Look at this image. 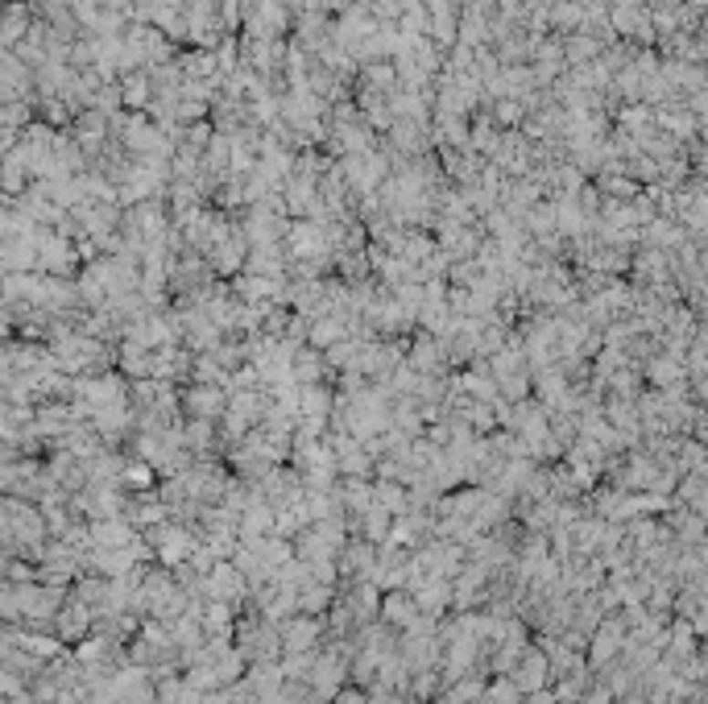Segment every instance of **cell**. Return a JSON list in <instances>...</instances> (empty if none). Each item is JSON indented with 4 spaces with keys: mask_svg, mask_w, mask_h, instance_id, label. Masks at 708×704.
Masks as SVG:
<instances>
[{
    "mask_svg": "<svg viewBox=\"0 0 708 704\" xmlns=\"http://www.w3.org/2000/svg\"><path fill=\"white\" fill-rule=\"evenodd\" d=\"M212 443H215L212 419H187V423H182V448H187L195 461H203V451H212Z\"/></svg>",
    "mask_w": 708,
    "mask_h": 704,
    "instance_id": "cell-14",
    "label": "cell"
},
{
    "mask_svg": "<svg viewBox=\"0 0 708 704\" xmlns=\"http://www.w3.org/2000/svg\"><path fill=\"white\" fill-rule=\"evenodd\" d=\"M150 365H153V348H145V344L137 340H125L120 344V369L129 373V378H150Z\"/></svg>",
    "mask_w": 708,
    "mask_h": 704,
    "instance_id": "cell-17",
    "label": "cell"
},
{
    "mask_svg": "<svg viewBox=\"0 0 708 704\" xmlns=\"http://www.w3.org/2000/svg\"><path fill=\"white\" fill-rule=\"evenodd\" d=\"M332 407H336V394L328 386H298V419H319L328 423L332 419Z\"/></svg>",
    "mask_w": 708,
    "mask_h": 704,
    "instance_id": "cell-10",
    "label": "cell"
},
{
    "mask_svg": "<svg viewBox=\"0 0 708 704\" xmlns=\"http://www.w3.org/2000/svg\"><path fill=\"white\" fill-rule=\"evenodd\" d=\"M344 679H349V655H340V647L336 650H315L311 671H307V688L315 692V700L328 704L344 688Z\"/></svg>",
    "mask_w": 708,
    "mask_h": 704,
    "instance_id": "cell-2",
    "label": "cell"
},
{
    "mask_svg": "<svg viewBox=\"0 0 708 704\" xmlns=\"http://www.w3.org/2000/svg\"><path fill=\"white\" fill-rule=\"evenodd\" d=\"M290 244H295V257H319V254H323V236L315 233V228H307V224L295 228Z\"/></svg>",
    "mask_w": 708,
    "mask_h": 704,
    "instance_id": "cell-19",
    "label": "cell"
},
{
    "mask_svg": "<svg viewBox=\"0 0 708 704\" xmlns=\"http://www.w3.org/2000/svg\"><path fill=\"white\" fill-rule=\"evenodd\" d=\"M414 373H443V365H448V344L440 340V336H427L419 332L411 340V348H406V361Z\"/></svg>",
    "mask_w": 708,
    "mask_h": 704,
    "instance_id": "cell-6",
    "label": "cell"
},
{
    "mask_svg": "<svg viewBox=\"0 0 708 704\" xmlns=\"http://www.w3.org/2000/svg\"><path fill=\"white\" fill-rule=\"evenodd\" d=\"M91 609L83 606V601H75V606H58V614H54V622H58V634H63V642H79L83 634L91 630Z\"/></svg>",
    "mask_w": 708,
    "mask_h": 704,
    "instance_id": "cell-13",
    "label": "cell"
},
{
    "mask_svg": "<svg viewBox=\"0 0 708 704\" xmlns=\"http://www.w3.org/2000/svg\"><path fill=\"white\" fill-rule=\"evenodd\" d=\"M332 601H336V588L332 585H315V580H307V585L295 593V609L298 614H307V617H323L328 609H332Z\"/></svg>",
    "mask_w": 708,
    "mask_h": 704,
    "instance_id": "cell-11",
    "label": "cell"
},
{
    "mask_svg": "<svg viewBox=\"0 0 708 704\" xmlns=\"http://www.w3.org/2000/svg\"><path fill=\"white\" fill-rule=\"evenodd\" d=\"M278 638H282V655H298V650L319 647L323 638V617H307V614H290L286 622H278Z\"/></svg>",
    "mask_w": 708,
    "mask_h": 704,
    "instance_id": "cell-3",
    "label": "cell"
},
{
    "mask_svg": "<svg viewBox=\"0 0 708 704\" xmlns=\"http://www.w3.org/2000/svg\"><path fill=\"white\" fill-rule=\"evenodd\" d=\"M373 506H381L386 514L402 518L406 510H411V489L402 485V481H373Z\"/></svg>",
    "mask_w": 708,
    "mask_h": 704,
    "instance_id": "cell-12",
    "label": "cell"
},
{
    "mask_svg": "<svg viewBox=\"0 0 708 704\" xmlns=\"http://www.w3.org/2000/svg\"><path fill=\"white\" fill-rule=\"evenodd\" d=\"M212 671H215V679H220V688L224 684H236V679L245 676V668H249V663H245V655L236 647H224V650H215L212 659Z\"/></svg>",
    "mask_w": 708,
    "mask_h": 704,
    "instance_id": "cell-16",
    "label": "cell"
},
{
    "mask_svg": "<svg viewBox=\"0 0 708 704\" xmlns=\"http://www.w3.org/2000/svg\"><path fill=\"white\" fill-rule=\"evenodd\" d=\"M241 265H245V257L236 244H212V270L233 274V270H241Z\"/></svg>",
    "mask_w": 708,
    "mask_h": 704,
    "instance_id": "cell-20",
    "label": "cell"
},
{
    "mask_svg": "<svg viewBox=\"0 0 708 704\" xmlns=\"http://www.w3.org/2000/svg\"><path fill=\"white\" fill-rule=\"evenodd\" d=\"M323 373H328V365H323V352L319 348L298 344V348L290 352V381H295V386H319Z\"/></svg>",
    "mask_w": 708,
    "mask_h": 704,
    "instance_id": "cell-8",
    "label": "cell"
},
{
    "mask_svg": "<svg viewBox=\"0 0 708 704\" xmlns=\"http://www.w3.org/2000/svg\"><path fill=\"white\" fill-rule=\"evenodd\" d=\"M328 704H369V688H349V684H344Z\"/></svg>",
    "mask_w": 708,
    "mask_h": 704,
    "instance_id": "cell-22",
    "label": "cell"
},
{
    "mask_svg": "<svg viewBox=\"0 0 708 704\" xmlns=\"http://www.w3.org/2000/svg\"><path fill=\"white\" fill-rule=\"evenodd\" d=\"M390 523H394V514H386L381 506H369L365 514L357 518V534L365 543H373V547H381V543H386V534H390Z\"/></svg>",
    "mask_w": 708,
    "mask_h": 704,
    "instance_id": "cell-15",
    "label": "cell"
},
{
    "mask_svg": "<svg viewBox=\"0 0 708 704\" xmlns=\"http://www.w3.org/2000/svg\"><path fill=\"white\" fill-rule=\"evenodd\" d=\"M50 361L58 365V369H67V373H96V369H104L108 365V348L96 340V336H54V344H50Z\"/></svg>",
    "mask_w": 708,
    "mask_h": 704,
    "instance_id": "cell-1",
    "label": "cell"
},
{
    "mask_svg": "<svg viewBox=\"0 0 708 704\" xmlns=\"http://www.w3.org/2000/svg\"><path fill=\"white\" fill-rule=\"evenodd\" d=\"M547 679H551V668H547V655H543L538 647H526L518 655V663L510 668V684L518 688V696L547 688Z\"/></svg>",
    "mask_w": 708,
    "mask_h": 704,
    "instance_id": "cell-5",
    "label": "cell"
},
{
    "mask_svg": "<svg viewBox=\"0 0 708 704\" xmlns=\"http://www.w3.org/2000/svg\"><path fill=\"white\" fill-rule=\"evenodd\" d=\"M179 407L187 410L191 419H212L215 423L228 407V394H224V386H199V381H191L179 394Z\"/></svg>",
    "mask_w": 708,
    "mask_h": 704,
    "instance_id": "cell-4",
    "label": "cell"
},
{
    "mask_svg": "<svg viewBox=\"0 0 708 704\" xmlns=\"http://www.w3.org/2000/svg\"><path fill=\"white\" fill-rule=\"evenodd\" d=\"M377 614H381V622H386L390 630H406V626L414 622V614H419V606H414V596L406 593V588H390V593L381 596Z\"/></svg>",
    "mask_w": 708,
    "mask_h": 704,
    "instance_id": "cell-9",
    "label": "cell"
},
{
    "mask_svg": "<svg viewBox=\"0 0 708 704\" xmlns=\"http://www.w3.org/2000/svg\"><path fill=\"white\" fill-rule=\"evenodd\" d=\"M476 704H518V688L510 684V676H497L494 684L481 688V700Z\"/></svg>",
    "mask_w": 708,
    "mask_h": 704,
    "instance_id": "cell-18",
    "label": "cell"
},
{
    "mask_svg": "<svg viewBox=\"0 0 708 704\" xmlns=\"http://www.w3.org/2000/svg\"><path fill=\"white\" fill-rule=\"evenodd\" d=\"M120 481H125L129 489H141V493H145V489L153 485V469L145 461L141 464H125V469H120Z\"/></svg>",
    "mask_w": 708,
    "mask_h": 704,
    "instance_id": "cell-21",
    "label": "cell"
},
{
    "mask_svg": "<svg viewBox=\"0 0 708 704\" xmlns=\"http://www.w3.org/2000/svg\"><path fill=\"white\" fill-rule=\"evenodd\" d=\"M286 290H282V278H266V274H245L241 282H236V298L241 303H249V307H269L274 298H282Z\"/></svg>",
    "mask_w": 708,
    "mask_h": 704,
    "instance_id": "cell-7",
    "label": "cell"
}]
</instances>
